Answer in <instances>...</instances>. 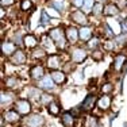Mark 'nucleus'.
I'll use <instances>...</instances> for the list:
<instances>
[{"label": "nucleus", "mask_w": 127, "mask_h": 127, "mask_svg": "<svg viewBox=\"0 0 127 127\" xmlns=\"http://www.w3.org/2000/svg\"><path fill=\"white\" fill-rule=\"evenodd\" d=\"M92 58L95 60V61H100V60H103V51L96 49V50L92 53Z\"/></svg>", "instance_id": "33"}, {"label": "nucleus", "mask_w": 127, "mask_h": 127, "mask_svg": "<svg viewBox=\"0 0 127 127\" xmlns=\"http://www.w3.org/2000/svg\"><path fill=\"white\" fill-rule=\"evenodd\" d=\"M61 122L65 127H74V116L72 112H64L61 116Z\"/></svg>", "instance_id": "15"}, {"label": "nucleus", "mask_w": 127, "mask_h": 127, "mask_svg": "<svg viewBox=\"0 0 127 127\" xmlns=\"http://www.w3.org/2000/svg\"><path fill=\"white\" fill-rule=\"evenodd\" d=\"M51 78H53V81L56 84H60V85H61V84H64L66 81V76H65V73H64V72H61V70H53L51 72Z\"/></svg>", "instance_id": "17"}, {"label": "nucleus", "mask_w": 127, "mask_h": 127, "mask_svg": "<svg viewBox=\"0 0 127 127\" xmlns=\"http://www.w3.org/2000/svg\"><path fill=\"white\" fill-rule=\"evenodd\" d=\"M84 127H97V118L88 115L84 120Z\"/></svg>", "instance_id": "24"}, {"label": "nucleus", "mask_w": 127, "mask_h": 127, "mask_svg": "<svg viewBox=\"0 0 127 127\" xmlns=\"http://www.w3.org/2000/svg\"><path fill=\"white\" fill-rule=\"evenodd\" d=\"M18 83H19V80H18L15 76H10V77L5 78V87H7V88H10V89L16 88V87H18Z\"/></svg>", "instance_id": "23"}, {"label": "nucleus", "mask_w": 127, "mask_h": 127, "mask_svg": "<svg viewBox=\"0 0 127 127\" xmlns=\"http://www.w3.org/2000/svg\"><path fill=\"white\" fill-rule=\"evenodd\" d=\"M31 7H32L31 0H23V1L20 3V10L22 11H30Z\"/></svg>", "instance_id": "30"}, {"label": "nucleus", "mask_w": 127, "mask_h": 127, "mask_svg": "<svg viewBox=\"0 0 127 127\" xmlns=\"http://www.w3.org/2000/svg\"><path fill=\"white\" fill-rule=\"evenodd\" d=\"M126 61H127L126 54H123V53L116 54V56H115V58H114V69H115L116 72H119L120 69L123 68V65H125Z\"/></svg>", "instance_id": "12"}, {"label": "nucleus", "mask_w": 127, "mask_h": 127, "mask_svg": "<svg viewBox=\"0 0 127 127\" xmlns=\"http://www.w3.org/2000/svg\"><path fill=\"white\" fill-rule=\"evenodd\" d=\"M51 101H53V97H51L50 95H46V93H45V95H41V103L43 105H49Z\"/></svg>", "instance_id": "31"}, {"label": "nucleus", "mask_w": 127, "mask_h": 127, "mask_svg": "<svg viewBox=\"0 0 127 127\" xmlns=\"http://www.w3.org/2000/svg\"><path fill=\"white\" fill-rule=\"evenodd\" d=\"M1 49H3V53L5 54V56H8V54H12L15 53V45L14 43H10V42H3L1 43Z\"/></svg>", "instance_id": "21"}, {"label": "nucleus", "mask_w": 127, "mask_h": 127, "mask_svg": "<svg viewBox=\"0 0 127 127\" xmlns=\"http://www.w3.org/2000/svg\"><path fill=\"white\" fill-rule=\"evenodd\" d=\"M15 110L18 111L20 115H27L31 112V104H30L29 100H26V99H20V100H16L14 104Z\"/></svg>", "instance_id": "2"}, {"label": "nucleus", "mask_w": 127, "mask_h": 127, "mask_svg": "<svg viewBox=\"0 0 127 127\" xmlns=\"http://www.w3.org/2000/svg\"><path fill=\"white\" fill-rule=\"evenodd\" d=\"M125 127H127V123H125Z\"/></svg>", "instance_id": "43"}, {"label": "nucleus", "mask_w": 127, "mask_h": 127, "mask_svg": "<svg viewBox=\"0 0 127 127\" xmlns=\"http://www.w3.org/2000/svg\"><path fill=\"white\" fill-rule=\"evenodd\" d=\"M70 19L73 20V22L78 23V25H83V26H84V25H87V22H88V19H87L85 14L81 12L80 10L73 11V12L70 14Z\"/></svg>", "instance_id": "8"}, {"label": "nucleus", "mask_w": 127, "mask_h": 127, "mask_svg": "<svg viewBox=\"0 0 127 127\" xmlns=\"http://www.w3.org/2000/svg\"><path fill=\"white\" fill-rule=\"evenodd\" d=\"M83 5H84L83 11L85 14H89L91 11L93 10V5H95V4H93V0H84V4Z\"/></svg>", "instance_id": "28"}, {"label": "nucleus", "mask_w": 127, "mask_h": 127, "mask_svg": "<svg viewBox=\"0 0 127 127\" xmlns=\"http://www.w3.org/2000/svg\"><path fill=\"white\" fill-rule=\"evenodd\" d=\"M30 76L34 80H41L42 77L45 76V69L42 65H35L30 69Z\"/></svg>", "instance_id": "11"}, {"label": "nucleus", "mask_w": 127, "mask_h": 127, "mask_svg": "<svg viewBox=\"0 0 127 127\" xmlns=\"http://www.w3.org/2000/svg\"><path fill=\"white\" fill-rule=\"evenodd\" d=\"M116 42H118L119 45L127 43V34H126V35H116Z\"/></svg>", "instance_id": "36"}, {"label": "nucleus", "mask_w": 127, "mask_h": 127, "mask_svg": "<svg viewBox=\"0 0 127 127\" xmlns=\"http://www.w3.org/2000/svg\"><path fill=\"white\" fill-rule=\"evenodd\" d=\"M91 35H92V29L88 27V26H84V27H81V29L78 30V37H80V39L83 42H88Z\"/></svg>", "instance_id": "16"}, {"label": "nucleus", "mask_w": 127, "mask_h": 127, "mask_svg": "<svg viewBox=\"0 0 127 127\" xmlns=\"http://www.w3.org/2000/svg\"><path fill=\"white\" fill-rule=\"evenodd\" d=\"M96 104H97V97H96V95H93V93H88L87 97L84 99V101L81 103V110L91 111Z\"/></svg>", "instance_id": "3"}, {"label": "nucleus", "mask_w": 127, "mask_h": 127, "mask_svg": "<svg viewBox=\"0 0 127 127\" xmlns=\"http://www.w3.org/2000/svg\"><path fill=\"white\" fill-rule=\"evenodd\" d=\"M51 5L58 11L65 10V1H64V0H53V1H51Z\"/></svg>", "instance_id": "29"}, {"label": "nucleus", "mask_w": 127, "mask_h": 127, "mask_svg": "<svg viewBox=\"0 0 127 127\" xmlns=\"http://www.w3.org/2000/svg\"><path fill=\"white\" fill-rule=\"evenodd\" d=\"M43 56H45V50H42V49H37L32 53V57H34V58H42Z\"/></svg>", "instance_id": "35"}, {"label": "nucleus", "mask_w": 127, "mask_h": 127, "mask_svg": "<svg viewBox=\"0 0 127 127\" xmlns=\"http://www.w3.org/2000/svg\"><path fill=\"white\" fill-rule=\"evenodd\" d=\"M45 125V119L42 115H31V116H29L26 119V126L27 127H41Z\"/></svg>", "instance_id": "4"}, {"label": "nucleus", "mask_w": 127, "mask_h": 127, "mask_svg": "<svg viewBox=\"0 0 127 127\" xmlns=\"http://www.w3.org/2000/svg\"><path fill=\"white\" fill-rule=\"evenodd\" d=\"M99 3H103V1H107V0H97Z\"/></svg>", "instance_id": "42"}, {"label": "nucleus", "mask_w": 127, "mask_h": 127, "mask_svg": "<svg viewBox=\"0 0 127 127\" xmlns=\"http://www.w3.org/2000/svg\"><path fill=\"white\" fill-rule=\"evenodd\" d=\"M114 46H115L114 41H110V42H105V43H104V49L105 50H112Z\"/></svg>", "instance_id": "38"}, {"label": "nucleus", "mask_w": 127, "mask_h": 127, "mask_svg": "<svg viewBox=\"0 0 127 127\" xmlns=\"http://www.w3.org/2000/svg\"><path fill=\"white\" fill-rule=\"evenodd\" d=\"M46 65L49 69H53V70H57V69L60 68V65H61V58H60V56H57V54H51V56L47 57V61H46Z\"/></svg>", "instance_id": "7"}, {"label": "nucleus", "mask_w": 127, "mask_h": 127, "mask_svg": "<svg viewBox=\"0 0 127 127\" xmlns=\"http://www.w3.org/2000/svg\"><path fill=\"white\" fill-rule=\"evenodd\" d=\"M65 35H66V39H68L70 43H76L77 39L80 38L78 37V30L74 29V27H68L65 31Z\"/></svg>", "instance_id": "14"}, {"label": "nucleus", "mask_w": 127, "mask_h": 127, "mask_svg": "<svg viewBox=\"0 0 127 127\" xmlns=\"http://www.w3.org/2000/svg\"><path fill=\"white\" fill-rule=\"evenodd\" d=\"M1 127H4V116H1Z\"/></svg>", "instance_id": "41"}, {"label": "nucleus", "mask_w": 127, "mask_h": 127, "mask_svg": "<svg viewBox=\"0 0 127 127\" xmlns=\"http://www.w3.org/2000/svg\"><path fill=\"white\" fill-rule=\"evenodd\" d=\"M37 43H38V41H37V38L34 37V35H25L23 37V45L27 47V49H31V47H35L37 46Z\"/></svg>", "instance_id": "19"}, {"label": "nucleus", "mask_w": 127, "mask_h": 127, "mask_svg": "<svg viewBox=\"0 0 127 127\" xmlns=\"http://www.w3.org/2000/svg\"><path fill=\"white\" fill-rule=\"evenodd\" d=\"M11 101H12V95L1 91V95H0V103H1V105H8Z\"/></svg>", "instance_id": "22"}, {"label": "nucleus", "mask_w": 127, "mask_h": 127, "mask_svg": "<svg viewBox=\"0 0 127 127\" xmlns=\"http://www.w3.org/2000/svg\"><path fill=\"white\" fill-rule=\"evenodd\" d=\"M100 91H101L103 95H110V93L114 91V84H111V83H104V84L101 85Z\"/></svg>", "instance_id": "27"}, {"label": "nucleus", "mask_w": 127, "mask_h": 127, "mask_svg": "<svg viewBox=\"0 0 127 127\" xmlns=\"http://www.w3.org/2000/svg\"><path fill=\"white\" fill-rule=\"evenodd\" d=\"M97 108L100 111H107L108 108H110V105H111V99H110V96L108 95H103L100 99H97Z\"/></svg>", "instance_id": "13"}, {"label": "nucleus", "mask_w": 127, "mask_h": 127, "mask_svg": "<svg viewBox=\"0 0 127 127\" xmlns=\"http://www.w3.org/2000/svg\"><path fill=\"white\" fill-rule=\"evenodd\" d=\"M85 58H87V51L84 49H81V47H77V49H74L72 51V60H73V62H76V64L84 62Z\"/></svg>", "instance_id": "6"}, {"label": "nucleus", "mask_w": 127, "mask_h": 127, "mask_svg": "<svg viewBox=\"0 0 127 127\" xmlns=\"http://www.w3.org/2000/svg\"><path fill=\"white\" fill-rule=\"evenodd\" d=\"M104 15H107V16H114V15H116L119 12V8L116 7L115 4H107L104 7Z\"/></svg>", "instance_id": "20"}, {"label": "nucleus", "mask_w": 127, "mask_h": 127, "mask_svg": "<svg viewBox=\"0 0 127 127\" xmlns=\"http://www.w3.org/2000/svg\"><path fill=\"white\" fill-rule=\"evenodd\" d=\"M107 25L110 26V29L112 30L114 35H120V32H122V25H120L118 20H114V19H110L107 22Z\"/></svg>", "instance_id": "18"}, {"label": "nucleus", "mask_w": 127, "mask_h": 127, "mask_svg": "<svg viewBox=\"0 0 127 127\" xmlns=\"http://www.w3.org/2000/svg\"><path fill=\"white\" fill-rule=\"evenodd\" d=\"M42 45L45 46V49L49 51H54V45H53V39L50 37H43L42 38Z\"/></svg>", "instance_id": "25"}, {"label": "nucleus", "mask_w": 127, "mask_h": 127, "mask_svg": "<svg viewBox=\"0 0 127 127\" xmlns=\"http://www.w3.org/2000/svg\"><path fill=\"white\" fill-rule=\"evenodd\" d=\"M19 112H18L16 110H8V111H5L4 114H3V116H4V119L7 120V122H10V123H16V122H19L20 120V116H19Z\"/></svg>", "instance_id": "9"}, {"label": "nucleus", "mask_w": 127, "mask_h": 127, "mask_svg": "<svg viewBox=\"0 0 127 127\" xmlns=\"http://www.w3.org/2000/svg\"><path fill=\"white\" fill-rule=\"evenodd\" d=\"M11 62H12L14 65H22V64H25L26 62V54H25V51L16 50L12 56H11Z\"/></svg>", "instance_id": "10"}, {"label": "nucleus", "mask_w": 127, "mask_h": 127, "mask_svg": "<svg viewBox=\"0 0 127 127\" xmlns=\"http://www.w3.org/2000/svg\"><path fill=\"white\" fill-rule=\"evenodd\" d=\"M99 43H100L99 38L93 37L92 39H89V41H88V47H89V49H96V47L99 46Z\"/></svg>", "instance_id": "32"}, {"label": "nucleus", "mask_w": 127, "mask_h": 127, "mask_svg": "<svg viewBox=\"0 0 127 127\" xmlns=\"http://www.w3.org/2000/svg\"><path fill=\"white\" fill-rule=\"evenodd\" d=\"M1 1V7H5V5H12L15 0H0Z\"/></svg>", "instance_id": "39"}, {"label": "nucleus", "mask_w": 127, "mask_h": 127, "mask_svg": "<svg viewBox=\"0 0 127 127\" xmlns=\"http://www.w3.org/2000/svg\"><path fill=\"white\" fill-rule=\"evenodd\" d=\"M56 85V83L53 81L51 76H43L41 80H38V87L41 89H45V91H51Z\"/></svg>", "instance_id": "5"}, {"label": "nucleus", "mask_w": 127, "mask_h": 127, "mask_svg": "<svg viewBox=\"0 0 127 127\" xmlns=\"http://www.w3.org/2000/svg\"><path fill=\"white\" fill-rule=\"evenodd\" d=\"M41 23H42V25H49V23H50V18L47 16V11H43V12H42Z\"/></svg>", "instance_id": "34"}, {"label": "nucleus", "mask_w": 127, "mask_h": 127, "mask_svg": "<svg viewBox=\"0 0 127 127\" xmlns=\"http://www.w3.org/2000/svg\"><path fill=\"white\" fill-rule=\"evenodd\" d=\"M49 35H50V38L57 43V46H58L60 49H64V47H65V38H66V35H65V32H64L60 27L51 29Z\"/></svg>", "instance_id": "1"}, {"label": "nucleus", "mask_w": 127, "mask_h": 127, "mask_svg": "<svg viewBox=\"0 0 127 127\" xmlns=\"http://www.w3.org/2000/svg\"><path fill=\"white\" fill-rule=\"evenodd\" d=\"M101 11H104V10L101 8V3H97V4H95V5H93V10H92V12L95 14V15H99V14L101 12Z\"/></svg>", "instance_id": "37"}, {"label": "nucleus", "mask_w": 127, "mask_h": 127, "mask_svg": "<svg viewBox=\"0 0 127 127\" xmlns=\"http://www.w3.org/2000/svg\"><path fill=\"white\" fill-rule=\"evenodd\" d=\"M72 4L76 5V7H81V5L84 4V0H70Z\"/></svg>", "instance_id": "40"}, {"label": "nucleus", "mask_w": 127, "mask_h": 127, "mask_svg": "<svg viewBox=\"0 0 127 127\" xmlns=\"http://www.w3.org/2000/svg\"><path fill=\"white\" fill-rule=\"evenodd\" d=\"M47 111H49V114L51 115H58L60 114V104H57L56 101H51L49 105H47Z\"/></svg>", "instance_id": "26"}]
</instances>
